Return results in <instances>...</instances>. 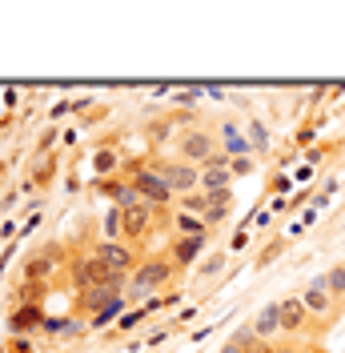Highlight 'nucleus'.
<instances>
[{"label":"nucleus","mask_w":345,"mask_h":353,"mask_svg":"<svg viewBox=\"0 0 345 353\" xmlns=\"http://www.w3.org/2000/svg\"><path fill=\"white\" fill-rule=\"evenodd\" d=\"M225 269V253H217V257H209V261H201V273L205 277H213V273H221Z\"/></svg>","instance_id":"obj_26"},{"label":"nucleus","mask_w":345,"mask_h":353,"mask_svg":"<svg viewBox=\"0 0 345 353\" xmlns=\"http://www.w3.org/2000/svg\"><path fill=\"white\" fill-rule=\"evenodd\" d=\"M177 153H181V161H185V165L205 169V165H209V161L221 153V149H217L213 132H205V129H185L181 137H177Z\"/></svg>","instance_id":"obj_2"},{"label":"nucleus","mask_w":345,"mask_h":353,"mask_svg":"<svg viewBox=\"0 0 345 353\" xmlns=\"http://www.w3.org/2000/svg\"><path fill=\"white\" fill-rule=\"evenodd\" d=\"M217 137H221V153L225 157H253V145H249V137L241 132L237 121H225V125L217 129Z\"/></svg>","instance_id":"obj_10"},{"label":"nucleus","mask_w":345,"mask_h":353,"mask_svg":"<svg viewBox=\"0 0 345 353\" xmlns=\"http://www.w3.org/2000/svg\"><path fill=\"white\" fill-rule=\"evenodd\" d=\"M97 257L105 261L108 273H121V277H129L137 269V257H132V249L125 241H101L97 245Z\"/></svg>","instance_id":"obj_7"},{"label":"nucleus","mask_w":345,"mask_h":353,"mask_svg":"<svg viewBox=\"0 0 345 353\" xmlns=\"http://www.w3.org/2000/svg\"><path fill=\"white\" fill-rule=\"evenodd\" d=\"M157 173L169 181L172 193H181V197H189V193H197L201 189V169L197 165H185V161H172V165H161Z\"/></svg>","instance_id":"obj_6"},{"label":"nucleus","mask_w":345,"mask_h":353,"mask_svg":"<svg viewBox=\"0 0 345 353\" xmlns=\"http://www.w3.org/2000/svg\"><path fill=\"white\" fill-rule=\"evenodd\" d=\"M108 277H121V273H108L105 261L92 253V257H81V261H72V285L81 289V293H88V289L105 285Z\"/></svg>","instance_id":"obj_5"},{"label":"nucleus","mask_w":345,"mask_h":353,"mask_svg":"<svg viewBox=\"0 0 345 353\" xmlns=\"http://www.w3.org/2000/svg\"><path fill=\"white\" fill-rule=\"evenodd\" d=\"M37 225H41V213H32V217L24 221V225H21V233H32V229H37Z\"/></svg>","instance_id":"obj_30"},{"label":"nucleus","mask_w":345,"mask_h":353,"mask_svg":"<svg viewBox=\"0 0 345 353\" xmlns=\"http://www.w3.org/2000/svg\"><path fill=\"white\" fill-rule=\"evenodd\" d=\"M245 137H249V145H253V153L269 145V132H265V125H257V121H253V125H245Z\"/></svg>","instance_id":"obj_22"},{"label":"nucleus","mask_w":345,"mask_h":353,"mask_svg":"<svg viewBox=\"0 0 345 353\" xmlns=\"http://www.w3.org/2000/svg\"><path fill=\"white\" fill-rule=\"evenodd\" d=\"M245 241H249V229H237V233H233V245H229V249L237 253V249H245Z\"/></svg>","instance_id":"obj_28"},{"label":"nucleus","mask_w":345,"mask_h":353,"mask_svg":"<svg viewBox=\"0 0 345 353\" xmlns=\"http://www.w3.org/2000/svg\"><path fill=\"white\" fill-rule=\"evenodd\" d=\"M233 341H237V345H245V353H273V341H261V337L249 330V325L233 333Z\"/></svg>","instance_id":"obj_19"},{"label":"nucleus","mask_w":345,"mask_h":353,"mask_svg":"<svg viewBox=\"0 0 345 353\" xmlns=\"http://www.w3.org/2000/svg\"><path fill=\"white\" fill-rule=\"evenodd\" d=\"M37 325H44V309L41 305H17L12 313H8V333H12V337H24V333L37 330Z\"/></svg>","instance_id":"obj_13"},{"label":"nucleus","mask_w":345,"mask_h":353,"mask_svg":"<svg viewBox=\"0 0 345 353\" xmlns=\"http://www.w3.org/2000/svg\"><path fill=\"white\" fill-rule=\"evenodd\" d=\"M277 313H281V333H305L309 330V313H305L302 297H281Z\"/></svg>","instance_id":"obj_9"},{"label":"nucleus","mask_w":345,"mask_h":353,"mask_svg":"<svg viewBox=\"0 0 345 353\" xmlns=\"http://www.w3.org/2000/svg\"><path fill=\"white\" fill-rule=\"evenodd\" d=\"M273 353H313V350L302 345V341H273Z\"/></svg>","instance_id":"obj_25"},{"label":"nucleus","mask_w":345,"mask_h":353,"mask_svg":"<svg viewBox=\"0 0 345 353\" xmlns=\"http://www.w3.org/2000/svg\"><path fill=\"white\" fill-rule=\"evenodd\" d=\"M201 249H205V237H177V241H172V249H169L172 265H181V269H185V265H193Z\"/></svg>","instance_id":"obj_16"},{"label":"nucleus","mask_w":345,"mask_h":353,"mask_svg":"<svg viewBox=\"0 0 345 353\" xmlns=\"http://www.w3.org/2000/svg\"><path fill=\"white\" fill-rule=\"evenodd\" d=\"M8 353H32V341L28 337H12L8 341Z\"/></svg>","instance_id":"obj_27"},{"label":"nucleus","mask_w":345,"mask_h":353,"mask_svg":"<svg viewBox=\"0 0 345 353\" xmlns=\"http://www.w3.org/2000/svg\"><path fill=\"white\" fill-rule=\"evenodd\" d=\"M152 213H157V209H149L145 201H141V205H132V209H125V237H129V241H141V237H149Z\"/></svg>","instance_id":"obj_11"},{"label":"nucleus","mask_w":345,"mask_h":353,"mask_svg":"<svg viewBox=\"0 0 345 353\" xmlns=\"http://www.w3.org/2000/svg\"><path fill=\"white\" fill-rule=\"evenodd\" d=\"M229 169H233V176L253 173V157H229Z\"/></svg>","instance_id":"obj_24"},{"label":"nucleus","mask_w":345,"mask_h":353,"mask_svg":"<svg viewBox=\"0 0 345 353\" xmlns=\"http://www.w3.org/2000/svg\"><path fill=\"white\" fill-rule=\"evenodd\" d=\"M117 165H121V157L112 153V149H101V153H97V173H101V181H105Z\"/></svg>","instance_id":"obj_21"},{"label":"nucleus","mask_w":345,"mask_h":353,"mask_svg":"<svg viewBox=\"0 0 345 353\" xmlns=\"http://www.w3.org/2000/svg\"><path fill=\"white\" fill-rule=\"evenodd\" d=\"M132 189H137V197L145 201L149 209H165V205L177 197L169 189V181L157 173V169H137V173H132Z\"/></svg>","instance_id":"obj_3"},{"label":"nucleus","mask_w":345,"mask_h":353,"mask_svg":"<svg viewBox=\"0 0 345 353\" xmlns=\"http://www.w3.org/2000/svg\"><path fill=\"white\" fill-rule=\"evenodd\" d=\"M322 285L329 289V297L342 305V301H345V265H333L329 273H322Z\"/></svg>","instance_id":"obj_18"},{"label":"nucleus","mask_w":345,"mask_h":353,"mask_svg":"<svg viewBox=\"0 0 345 353\" xmlns=\"http://www.w3.org/2000/svg\"><path fill=\"white\" fill-rule=\"evenodd\" d=\"M297 297H302L305 313H309L313 321H329V317L337 313V301L329 297V289L322 285V277H313V281H309V285H305L302 293H297Z\"/></svg>","instance_id":"obj_4"},{"label":"nucleus","mask_w":345,"mask_h":353,"mask_svg":"<svg viewBox=\"0 0 345 353\" xmlns=\"http://www.w3.org/2000/svg\"><path fill=\"white\" fill-rule=\"evenodd\" d=\"M221 353H245V345H237V341H225V345H221Z\"/></svg>","instance_id":"obj_31"},{"label":"nucleus","mask_w":345,"mask_h":353,"mask_svg":"<svg viewBox=\"0 0 345 353\" xmlns=\"http://www.w3.org/2000/svg\"><path fill=\"white\" fill-rule=\"evenodd\" d=\"M149 137H152V141H165V137H169V125H165V121H157Z\"/></svg>","instance_id":"obj_29"},{"label":"nucleus","mask_w":345,"mask_h":353,"mask_svg":"<svg viewBox=\"0 0 345 353\" xmlns=\"http://www.w3.org/2000/svg\"><path fill=\"white\" fill-rule=\"evenodd\" d=\"M249 330L257 333L261 341H277V333H281V313H277V301H273V305H265V309H261L257 317L249 321Z\"/></svg>","instance_id":"obj_15"},{"label":"nucleus","mask_w":345,"mask_h":353,"mask_svg":"<svg viewBox=\"0 0 345 353\" xmlns=\"http://www.w3.org/2000/svg\"><path fill=\"white\" fill-rule=\"evenodd\" d=\"M172 281V261L165 257H152V261H141L129 273V293L132 297H145V293H157L161 285Z\"/></svg>","instance_id":"obj_1"},{"label":"nucleus","mask_w":345,"mask_h":353,"mask_svg":"<svg viewBox=\"0 0 345 353\" xmlns=\"http://www.w3.org/2000/svg\"><path fill=\"white\" fill-rule=\"evenodd\" d=\"M145 317H149V309H129V313H125V317L117 321V330H121V333H129V330H137V325H141Z\"/></svg>","instance_id":"obj_23"},{"label":"nucleus","mask_w":345,"mask_h":353,"mask_svg":"<svg viewBox=\"0 0 345 353\" xmlns=\"http://www.w3.org/2000/svg\"><path fill=\"white\" fill-rule=\"evenodd\" d=\"M57 261H61V257H57V245H44L41 253H37L32 261L24 265V281H37V285H41L44 277H52Z\"/></svg>","instance_id":"obj_14"},{"label":"nucleus","mask_w":345,"mask_h":353,"mask_svg":"<svg viewBox=\"0 0 345 353\" xmlns=\"http://www.w3.org/2000/svg\"><path fill=\"white\" fill-rule=\"evenodd\" d=\"M181 213L205 217V213H209V201H205V193H189V197H181Z\"/></svg>","instance_id":"obj_20"},{"label":"nucleus","mask_w":345,"mask_h":353,"mask_svg":"<svg viewBox=\"0 0 345 353\" xmlns=\"http://www.w3.org/2000/svg\"><path fill=\"white\" fill-rule=\"evenodd\" d=\"M101 193L112 201V209H132V205H141L137 189H132V181H117V176H105V181H101Z\"/></svg>","instance_id":"obj_12"},{"label":"nucleus","mask_w":345,"mask_h":353,"mask_svg":"<svg viewBox=\"0 0 345 353\" xmlns=\"http://www.w3.org/2000/svg\"><path fill=\"white\" fill-rule=\"evenodd\" d=\"M233 181V169H229V157L217 153L205 169H201V193H225Z\"/></svg>","instance_id":"obj_8"},{"label":"nucleus","mask_w":345,"mask_h":353,"mask_svg":"<svg viewBox=\"0 0 345 353\" xmlns=\"http://www.w3.org/2000/svg\"><path fill=\"white\" fill-rule=\"evenodd\" d=\"M172 229H177V237H205V233H209V225H205V217H193V213H181V209H177V217H172Z\"/></svg>","instance_id":"obj_17"}]
</instances>
